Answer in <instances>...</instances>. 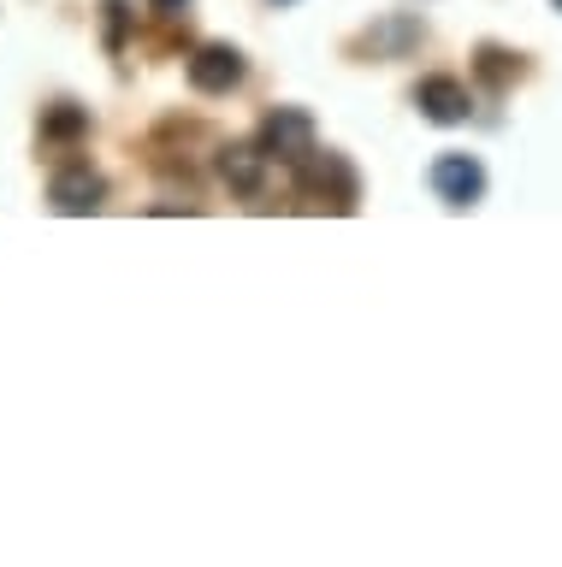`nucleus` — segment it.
Listing matches in <instances>:
<instances>
[{"label": "nucleus", "mask_w": 562, "mask_h": 567, "mask_svg": "<svg viewBox=\"0 0 562 567\" xmlns=\"http://www.w3.org/2000/svg\"><path fill=\"white\" fill-rule=\"evenodd\" d=\"M515 71H521L515 53H503V48H491V42L480 48V78H486V83H498V89H503L509 78H515Z\"/></svg>", "instance_id": "1a4fd4ad"}, {"label": "nucleus", "mask_w": 562, "mask_h": 567, "mask_svg": "<svg viewBox=\"0 0 562 567\" xmlns=\"http://www.w3.org/2000/svg\"><path fill=\"white\" fill-rule=\"evenodd\" d=\"M108 48H119V35H125V0H108Z\"/></svg>", "instance_id": "9d476101"}, {"label": "nucleus", "mask_w": 562, "mask_h": 567, "mask_svg": "<svg viewBox=\"0 0 562 567\" xmlns=\"http://www.w3.org/2000/svg\"><path fill=\"white\" fill-rule=\"evenodd\" d=\"M415 106H420V118H432V124H462L473 113V95H468L462 78H427L415 89Z\"/></svg>", "instance_id": "39448f33"}, {"label": "nucleus", "mask_w": 562, "mask_h": 567, "mask_svg": "<svg viewBox=\"0 0 562 567\" xmlns=\"http://www.w3.org/2000/svg\"><path fill=\"white\" fill-rule=\"evenodd\" d=\"M149 7H154V12H161V18H178V12L190 7V0H149Z\"/></svg>", "instance_id": "9b49d317"}, {"label": "nucleus", "mask_w": 562, "mask_h": 567, "mask_svg": "<svg viewBox=\"0 0 562 567\" xmlns=\"http://www.w3.org/2000/svg\"><path fill=\"white\" fill-rule=\"evenodd\" d=\"M278 7H290V0H278Z\"/></svg>", "instance_id": "ddd939ff"}, {"label": "nucleus", "mask_w": 562, "mask_h": 567, "mask_svg": "<svg viewBox=\"0 0 562 567\" xmlns=\"http://www.w3.org/2000/svg\"><path fill=\"white\" fill-rule=\"evenodd\" d=\"M432 189H438V202L445 207H473L486 195V166L473 154H438L432 159Z\"/></svg>", "instance_id": "f03ea898"}, {"label": "nucleus", "mask_w": 562, "mask_h": 567, "mask_svg": "<svg viewBox=\"0 0 562 567\" xmlns=\"http://www.w3.org/2000/svg\"><path fill=\"white\" fill-rule=\"evenodd\" d=\"M83 131H90V113L72 106V101H60V106H48V113H42V136L48 142H78Z\"/></svg>", "instance_id": "0eeeda50"}, {"label": "nucleus", "mask_w": 562, "mask_h": 567, "mask_svg": "<svg viewBox=\"0 0 562 567\" xmlns=\"http://www.w3.org/2000/svg\"><path fill=\"white\" fill-rule=\"evenodd\" d=\"M101 195H108V184H101V172H90V166H60L48 177V202H54V213H72V219L95 213Z\"/></svg>", "instance_id": "20e7f679"}, {"label": "nucleus", "mask_w": 562, "mask_h": 567, "mask_svg": "<svg viewBox=\"0 0 562 567\" xmlns=\"http://www.w3.org/2000/svg\"><path fill=\"white\" fill-rule=\"evenodd\" d=\"M551 7H556V12H562V0H551Z\"/></svg>", "instance_id": "f8f14e48"}, {"label": "nucleus", "mask_w": 562, "mask_h": 567, "mask_svg": "<svg viewBox=\"0 0 562 567\" xmlns=\"http://www.w3.org/2000/svg\"><path fill=\"white\" fill-rule=\"evenodd\" d=\"M243 83V53L232 42H202L190 53V89H202V95H232Z\"/></svg>", "instance_id": "7ed1b4c3"}, {"label": "nucleus", "mask_w": 562, "mask_h": 567, "mask_svg": "<svg viewBox=\"0 0 562 567\" xmlns=\"http://www.w3.org/2000/svg\"><path fill=\"white\" fill-rule=\"evenodd\" d=\"M420 35H427V30H420L415 18H391V24L374 35V48H379V53H402V48H415Z\"/></svg>", "instance_id": "6e6552de"}, {"label": "nucleus", "mask_w": 562, "mask_h": 567, "mask_svg": "<svg viewBox=\"0 0 562 567\" xmlns=\"http://www.w3.org/2000/svg\"><path fill=\"white\" fill-rule=\"evenodd\" d=\"M260 154L267 159H285V166H303V159L314 154V118L303 113V106H273L267 118H260Z\"/></svg>", "instance_id": "f257e3e1"}, {"label": "nucleus", "mask_w": 562, "mask_h": 567, "mask_svg": "<svg viewBox=\"0 0 562 567\" xmlns=\"http://www.w3.org/2000/svg\"><path fill=\"white\" fill-rule=\"evenodd\" d=\"M219 177L232 184V195H255L260 177H267V154H260V142H225V148H219Z\"/></svg>", "instance_id": "423d86ee"}]
</instances>
